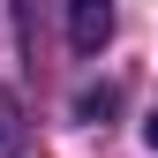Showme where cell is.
<instances>
[{"label": "cell", "instance_id": "6da1fadb", "mask_svg": "<svg viewBox=\"0 0 158 158\" xmlns=\"http://www.w3.org/2000/svg\"><path fill=\"white\" fill-rule=\"evenodd\" d=\"M68 38H75V53H98L113 38V8H98V0H75L68 8Z\"/></svg>", "mask_w": 158, "mask_h": 158}, {"label": "cell", "instance_id": "7a4b0ae2", "mask_svg": "<svg viewBox=\"0 0 158 158\" xmlns=\"http://www.w3.org/2000/svg\"><path fill=\"white\" fill-rule=\"evenodd\" d=\"M23 143V106H15V90H0V158Z\"/></svg>", "mask_w": 158, "mask_h": 158}, {"label": "cell", "instance_id": "3957f363", "mask_svg": "<svg viewBox=\"0 0 158 158\" xmlns=\"http://www.w3.org/2000/svg\"><path fill=\"white\" fill-rule=\"evenodd\" d=\"M113 106H121V90H83V98H75V113H83V121H106Z\"/></svg>", "mask_w": 158, "mask_h": 158}, {"label": "cell", "instance_id": "277c9868", "mask_svg": "<svg viewBox=\"0 0 158 158\" xmlns=\"http://www.w3.org/2000/svg\"><path fill=\"white\" fill-rule=\"evenodd\" d=\"M151 151H158V113H151Z\"/></svg>", "mask_w": 158, "mask_h": 158}]
</instances>
